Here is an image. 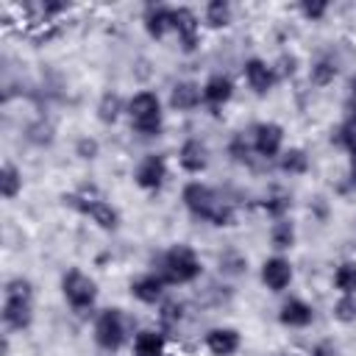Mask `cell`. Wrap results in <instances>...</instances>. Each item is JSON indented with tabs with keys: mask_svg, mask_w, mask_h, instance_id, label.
I'll return each mask as SVG.
<instances>
[{
	"mask_svg": "<svg viewBox=\"0 0 356 356\" xmlns=\"http://www.w3.org/2000/svg\"><path fill=\"white\" fill-rule=\"evenodd\" d=\"M61 295L75 312H89L97 300V281L81 267H70L61 275Z\"/></svg>",
	"mask_w": 356,
	"mask_h": 356,
	"instance_id": "52a82bcc",
	"label": "cell"
},
{
	"mask_svg": "<svg viewBox=\"0 0 356 356\" xmlns=\"http://www.w3.org/2000/svg\"><path fill=\"white\" fill-rule=\"evenodd\" d=\"M200 89H203V103L206 106H211V108H222L231 97H234V81H231V75H225V72H211L203 83H200Z\"/></svg>",
	"mask_w": 356,
	"mask_h": 356,
	"instance_id": "e0dca14e",
	"label": "cell"
},
{
	"mask_svg": "<svg viewBox=\"0 0 356 356\" xmlns=\"http://www.w3.org/2000/svg\"><path fill=\"white\" fill-rule=\"evenodd\" d=\"M167 181V159L159 153H147L134 167V184L142 192H159Z\"/></svg>",
	"mask_w": 356,
	"mask_h": 356,
	"instance_id": "30bf717a",
	"label": "cell"
},
{
	"mask_svg": "<svg viewBox=\"0 0 356 356\" xmlns=\"http://www.w3.org/2000/svg\"><path fill=\"white\" fill-rule=\"evenodd\" d=\"M172 33L184 53H195L200 44V17L189 6H172Z\"/></svg>",
	"mask_w": 356,
	"mask_h": 356,
	"instance_id": "8fae6325",
	"label": "cell"
},
{
	"mask_svg": "<svg viewBox=\"0 0 356 356\" xmlns=\"http://www.w3.org/2000/svg\"><path fill=\"white\" fill-rule=\"evenodd\" d=\"M278 323L284 328H309L314 323V306L303 298H286L278 309Z\"/></svg>",
	"mask_w": 356,
	"mask_h": 356,
	"instance_id": "2e32d148",
	"label": "cell"
},
{
	"mask_svg": "<svg viewBox=\"0 0 356 356\" xmlns=\"http://www.w3.org/2000/svg\"><path fill=\"white\" fill-rule=\"evenodd\" d=\"M350 120H356V97H350V114H348Z\"/></svg>",
	"mask_w": 356,
	"mask_h": 356,
	"instance_id": "f35d334b",
	"label": "cell"
},
{
	"mask_svg": "<svg viewBox=\"0 0 356 356\" xmlns=\"http://www.w3.org/2000/svg\"><path fill=\"white\" fill-rule=\"evenodd\" d=\"M178 167L184 172H189V175L206 172V167H209V147H206V142H200L197 136L184 139L181 147H178Z\"/></svg>",
	"mask_w": 356,
	"mask_h": 356,
	"instance_id": "9a60e30c",
	"label": "cell"
},
{
	"mask_svg": "<svg viewBox=\"0 0 356 356\" xmlns=\"http://www.w3.org/2000/svg\"><path fill=\"white\" fill-rule=\"evenodd\" d=\"M22 192V170L14 161H3L0 167V195L6 200H14Z\"/></svg>",
	"mask_w": 356,
	"mask_h": 356,
	"instance_id": "d4e9b609",
	"label": "cell"
},
{
	"mask_svg": "<svg viewBox=\"0 0 356 356\" xmlns=\"http://www.w3.org/2000/svg\"><path fill=\"white\" fill-rule=\"evenodd\" d=\"M156 273L167 281V286H184V284H192V281L200 278L203 261H200V256L192 245L175 242L159 256V270Z\"/></svg>",
	"mask_w": 356,
	"mask_h": 356,
	"instance_id": "3957f363",
	"label": "cell"
},
{
	"mask_svg": "<svg viewBox=\"0 0 356 356\" xmlns=\"http://www.w3.org/2000/svg\"><path fill=\"white\" fill-rule=\"evenodd\" d=\"M298 8H300V14H303L309 22H320V19L328 14V8H331V6H328L325 0H303Z\"/></svg>",
	"mask_w": 356,
	"mask_h": 356,
	"instance_id": "e575fe53",
	"label": "cell"
},
{
	"mask_svg": "<svg viewBox=\"0 0 356 356\" xmlns=\"http://www.w3.org/2000/svg\"><path fill=\"white\" fill-rule=\"evenodd\" d=\"M331 317L342 325L356 323V295H339L331 306Z\"/></svg>",
	"mask_w": 356,
	"mask_h": 356,
	"instance_id": "f546056e",
	"label": "cell"
},
{
	"mask_svg": "<svg viewBox=\"0 0 356 356\" xmlns=\"http://www.w3.org/2000/svg\"><path fill=\"white\" fill-rule=\"evenodd\" d=\"M134 356H167V337L161 328H139L131 342Z\"/></svg>",
	"mask_w": 356,
	"mask_h": 356,
	"instance_id": "ffe728a7",
	"label": "cell"
},
{
	"mask_svg": "<svg viewBox=\"0 0 356 356\" xmlns=\"http://www.w3.org/2000/svg\"><path fill=\"white\" fill-rule=\"evenodd\" d=\"M75 156L78 159H83V161H95L97 156H100V142L95 139V136H81L78 142H75Z\"/></svg>",
	"mask_w": 356,
	"mask_h": 356,
	"instance_id": "836d02e7",
	"label": "cell"
},
{
	"mask_svg": "<svg viewBox=\"0 0 356 356\" xmlns=\"http://www.w3.org/2000/svg\"><path fill=\"white\" fill-rule=\"evenodd\" d=\"M128 289H131V298L134 300H139L145 306H161V300L167 295V281L156 270H150V273L136 275Z\"/></svg>",
	"mask_w": 356,
	"mask_h": 356,
	"instance_id": "4fadbf2b",
	"label": "cell"
},
{
	"mask_svg": "<svg viewBox=\"0 0 356 356\" xmlns=\"http://www.w3.org/2000/svg\"><path fill=\"white\" fill-rule=\"evenodd\" d=\"M245 270H248V259H245L242 253H236V250H225V253L220 256V273L239 275V273H245Z\"/></svg>",
	"mask_w": 356,
	"mask_h": 356,
	"instance_id": "d6a6232c",
	"label": "cell"
},
{
	"mask_svg": "<svg viewBox=\"0 0 356 356\" xmlns=\"http://www.w3.org/2000/svg\"><path fill=\"white\" fill-rule=\"evenodd\" d=\"M181 203L184 209L195 217V220H203L214 228H231L236 225V209L231 200L220 197L217 189H211L209 184L203 181H186L184 189H181Z\"/></svg>",
	"mask_w": 356,
	"mask_h": 356,
	"instance_id": "6da1fadb",
	"label": "cell"
},
{
	"mask_svg": "<svg viewBox=\"0 0 356 356\" xmlns=\"http://www.w3.org/2000/svg\"><path fill=\"white\" fill-rule=\"evenodd\" d=\"M339 75V67H337V61L334 58H328V56H323V58H317L314 64H312V70H309V81L314 83V86H328V83H334V78Z\"/></svg>",
	"mask_w": 356,
	"mask_h": 356,
	"instance_id": "83f0119b",
	"label": "cell"
},
{
	"mask_svg": "<svg viewBox=\"0 0 356 356\" xmlns=\"http://www.w3.org/2000/svg\"><path fill=\"white\" fill-rule=\"evenodd\" d=\"M228 156H231V161H236V164H250L256 153H253V145L245 142V136L239 134V136H234V139L228 142Z\"/></svg>",
	"mask_w": 356,
	"mask_h": 356,
	"instance_id": "4dcf8cb0",
	"label": "cell"
},
{
	"mask_svg": "<svg viewBox=\"0 0 356 356\" xmlns=\"http://www.w3.org/2000/svg\"><path fill=\"white\" fill-rule=\"evenodd\" d=\"M259 278H261L264 289H270L273 295H281V292L289 289V284H292V278H295V267H292V261H289L284 253H273V256H267V259L261 261Z\"/></svg>",
	"mask_w": 356,
	"mask_h": 356,
	"instance_id": "9c48e42d",
	"label": "cell"
},
{
	"mask_svg": "<svg viewBox=\"0 0 356 356\" xmlns=\"http://www.w3.org/2000/svg\"><path fill=\"white\" fill-rule=\"evenodd\" d=\"M350 97H356V75H353V81H350Z\"/></svg>",
	"mask_w": 356,
	"mask_h": 356,
	"instance_id": "ab89813d",
	"label": "cell"
},
{
	"mask_svg": "<svg viewBox=\"0 0 356 356\" xmlns=\"http://www.w3.org/2000/svg\"><path fill=\"white\" fill-rule=\"evenodd\" d=\"M309 356H337V345H334L331 339H323V342H317V345L312 348Z\"/></svg>",
	"mask_w": 356,
	"mask_h": 356,
	"instance_id": "8d00e7d4",
	"label": "cell"
},
{
	"mask_svg": "<svg viewBox=\"0 0 356 356\" xmlns=\"http://www.w3.org/2000/svg\"><path fill=\"white\" fill-rule=\"evenodd\" d=\"M64 200V206H70V209H75L81 217H86L92 225H97L100 231H117L120 228V222H122V217H120V209L117 206H111L106 197H100V195H86V192H72V195H64L61 197Z\"/></svg>",
	"mask_w": 356,
	"mask_h": 356,
	"instance_id": "5b68a950",
	"label": "cell"
},
{
	"mask_svg": "<svg viewBox=\"0 0 356 356\" xmlns=\"http://www.w3.org/2000/svg\"><path fill=\"white\" fill-rule=\"evenodd\" d=\"M348 181H350V186H356V156L350 159V167H348Z\"/></svg>",
	"mask_w": 356,
	"mask_h": 356,
	"instance_id": "74e56055",
	"label": "cell"
},
{
	"mask_svg": "<svg viewBox=\"0 0 356 356\" xmlns=\"http://www.w3.org/2000/svg\"><path fill=\"white\" fill-rule=\"evenodd\" d=\"M242 78H245L248 89H250L253 95H259V97L270 95V92H273V86L278 83L275 67H273L270 61L259 58V56H253V58H248V61L242 64Z\"/></svg>",
	"mask_w": 356,
	"mask_h": 356,
	"instance_id": "7c38bea8",
	"label": "cell"
},
{
	"mask_svg": "<svg viewBox=\"0 0 356 356\" xmlns=\"http://www.w3.org/2000/svg\"><path fill=\"white\" fill-rule=\"evenodd\" d=\"M6 331H28L33 323V284L25 275H14L3 286L0 309Z\"/></svg>",
	"mask_w": 356,
	"mask_h": 356,
	"instance_id": "7a4b0ae2",
	"label": "cell"
},
{
	"mask_svg": "<svg viewBox=\"0 0 356 356\" xmlns=\"http://www.w3.org/2000/svg\"><path fill=\"white\" fill-rule=\"evenodd\" d=\"M125 114L131 120V128L142 136H159L161 134V122H164V111H161V97L150 89L134 92L128 97Z\"/></svg>",
	"mask_w": 356,
	"mask_h": 356,
	"instance_id": "277c9868",
	"label": "cell"
},
{
	"mask_svg": "<svg viewBox=\"0 0 356 356\" xmlns=\"http://www.w3.org/2000/svg\"><path fill=\"white\" fill-rule=\"evenodd\" d=\"M234 19V8L228 0H209L203 6V22L209 28H228Z\"/></svg>",
	"mask_w": 356,
	"mask_h": 356,
	"instance_id": "cb8c5ba5",
	"label": "cell"
},
{
	"mask_svg": "<svg viewBox=\"0 0 356 356\" xmlns=\"http://www.w3.org/2000/svg\"><path fill=\"white\" fill-rule=\"evenodd\" d=\"M250 145H253V153L259 159H267V161H278V156L284 153V125L281 122H256L250 128Z\"/></svg>",
	"mask_w": 356,
	"mask_h": 356,
	"instance_id": "ba28073f",
	"label": "cell"
},
{
	"mask_svg": "<svg viewBox=\"0 0 356 356\" xmlns=\"http://www.w3.org/2000/svg\"><path fill=\"white\" fill-rule=\"evenodd\" d=\"M267 239H270V245H273V250H275V253L292 250V248H295V239H298L295 222H292L289 217L273 220V222H270V231H267Z\"/></svg>",
	"mask_w": 356,
	"mask_h": 356,
	"instance_id": "44dd1931",
	"label": "cell"
},
{
	"mask_svg": "<svg viewBox=\"0 0 356 356\" xmlns=\"http://www.w3.org/2000/svg\"><path fill=\"white\" fill-rule=\"evenodd\" d=\"M275 356H289V353H275Z\"/></svg>",
	"mask_w": 356,
	"mask_h": 356,
	"instance_id": "60d3db41",
	"label": "cell"
},
{
	"mask_svg": "<svg viewBox=\"0 0 356 356\" xmlns=\"http://www.w3.org/2000/svg\"><path fill=\"white\" fill-rule=\"evenodd\" d=\"M331 142H337L350 159L356 156V120H345V122H339L334 131H331Z\"/></svg>",
	"mask_w": 356,
	"mask_h": 356,
	"instance_id": "f1b7e54d",
	"label": "cell"
},
{
	"mask_svg": "<svg viewBox=\"0 0 356 356\" xmlns=\"http://www.w3.org/2000/svg\"><path fill=\"white\" fill-rule=\"evenodd\" d=\"M142 25H145V33L150 39H164L167 33H172V6H156L150 3L142 14Z\"/></svg>",
	"mask_w": 356,
	"mask_h": 356,
	"instance_id": "d6986e66",
	"label": "cell"
},
{
	"mask_svg": "<svg viewBox=\"0 0 356 356\" xmlns=\"http://www.w3.org/2000/svg\"><path fill=\"white\" fill-rule=\"evenodd\" d=\"M125 106H128V100H122L117 92H103L97 106H95V114L103 125H114L125 114Z\"/></svg>",
	"mask_w": 356,
	"mask_h": 356,
	"instance_id": "7402d4cb",
	"label": "cell"
},
{
	"mask_svg": "<svg viewBox=\"0 0 356 356\" xmlns=\"http://www.w3.org/2000/svg\"><path fill=\"white\" fill-rule=\"evenodd\" d=\"M261 209H264V214H270L273 220H281V217H286L289 209H292V195H289L286 189H278V186H275L270 195H264Z\"/></svg>",
	"mask_w": 356,
	"mask_h": 356,
	"instance_id": "484cf974",
	"label": "cell"
},
{
	"mask_svg": "<svg viewBox=\"0 0 356 356\" xmlns=\"http://www.w3.org/2000/svg\"><path fill=\"white\" fill-rule=\"evenodd\" d=\"M28 139H31L33 145H50V142H53V125L44 122V120L33 122V125L28 128Z\"/></svg>",
	"mask_w": 356,
	"mask_h": 356,
	"instance_id": "d590c367",
	"label": "cell"
},
{
	"mask_svg": "<svg viewBox=\"0 0 356 356\" xmlns=\"http://www.w3.org/2000/svg\"><path fill=\"white\" fill-rule=\"evenodd\" d=\"M203 345L211 356H234L242 348V334L234 325H214L206 331Z\"/></svg>",
	"mask_w": 356,
	"mask_h": 356,
	"instance_id": "5bb4252c",
	"label": "cell"
},
{
	"mask_svg": "<svg viewBox=\"0 0 356 356\" xmlns=\"http://www.w3.org/2000/svg\"><path fill=\"white\" fill-rule=\"evenodd\" d=\"M278 170L284 175H306L309 172V153L303 147H284L278 156Z\"/></svg>",
	"mask_w": 356,
	"mask_h": 356,
	"instance_id": "603a6c76",
	"label": "cell"
},
{
	"mask_svg": "<svg viewBox=\"0 0 356 356\" xmlns=\"http://www.w3.org/2000/svg\"><path fill=\"white\" fill-rule=\"evenodd\" d=\"M167 103H170L172 111L189 114V111H195V108L203 103V89H200V83H195V81H175L172 89H170Z\"/></svg>",
	"mask_w": 356,
	"mask_h": 356,
	"instance_id": "ac0fdd59",
	"label": "cell"
},
{
	"mask_svg": "<svg viewBox=\"0 0 356 356\" xmlns=\"http://www.w3.org/2000/svg\"><path fill=\"white\" fill-rule=\"evenodd\" d=\"M334 286L339 295H356V259H345L334 267Z\"/></svg>",
	"mask_w": 356,
	"mask_h": 356,
	"instance_id": "4316f807",
	"label": "cell"
},
{
	"mask_svg": "<svg viewBox=\"0 0 356 356\" xmlns=\"http://www.w3.org/2000/svg\"><path fill=\"white\" fill-rule=\"evenodd\" d=\"M159 320H161L164 328H175L184 320V303H178V300H161Z\"/></svg>",
	"mask_w": 356,
	"mask_h": 356,
	"instance_id": "1f68e13d",
	"label": "cell"
},
{
	"mask_svg": "<svg viewBox=\"0 0 356 356\" xmlns=\"http://www.w3.org/2000/svg\"><path fill=\"white\" fill-rule=\"evenodd\" d=\"M92 339L103 353H117L128 342V320L122 309L117 306L103 309L92 323Z\"/></svg>",
	"mask_w": 356,
	"mask_h": 356,
	"instance_id": "8992f818",
	"label": "cell"
}]
</instances>
